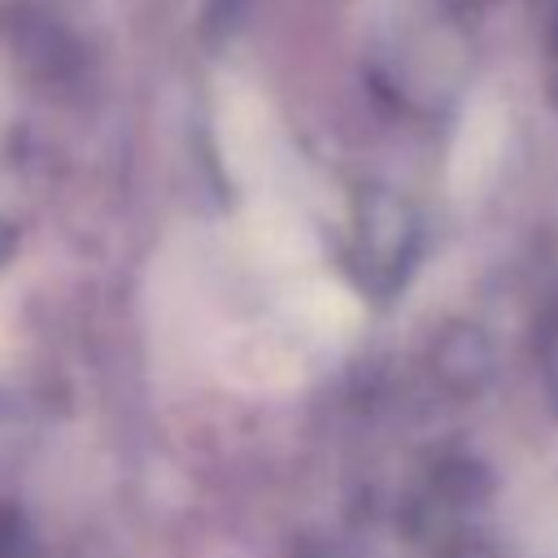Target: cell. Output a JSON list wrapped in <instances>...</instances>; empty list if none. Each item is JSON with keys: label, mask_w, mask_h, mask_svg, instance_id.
Instances as JSON below:
<instances>
[{"label": "cell", "mask_w": 558, "mask_h": 558, "mask_svg": "<svg viewBox=\"0 0 558 558\" xmlns=\"http://www.w3.org/2000/svg\"><path fill=\"white\" fill-rule=\"evenodd\" d=\"M506 109L484 96L475 100L466 113H462V126H458V140H453V161H449V183L458 196H475L493 174H497V161H501V148H506Z\"/></svg>", "instance_id": "cell-1"}]
</instances>
